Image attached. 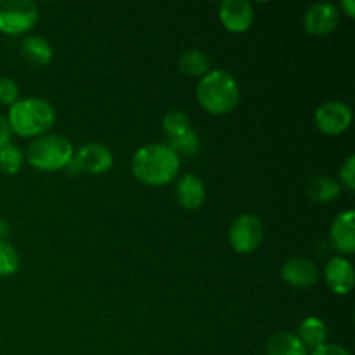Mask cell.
I'll use <instances>...</instances> for the list:
<instances>
[{
	"label": "cell",
	"mask_w": 355,
	"mask_h": 355,
	"mask_svg": "<svg viewBox=\"0 0 355 355\" xmlns=\"http://www.w3.org/2000/svg\"><path fill=\"white\" fill-rule=\"evenodd\" d=\"M352 123V111L345 103L328 101L315 111V125L326 135H340L349 130Z\"/></svg>",
	"instance_id": "8"
},
{
	"label": "cell",
	"mask_w": 355,
	"mask_h": 355,
	"mask_svg": "<svg viewBox=\"0 0 355 355\" xmlns=\"http://www.w3.org/2000/svg\"><path fill=\"white\" fill-rule=\"evenodd\" d=\"M281 277L284 283L293 288H311L318 283L319 272L318 267L312 260L297 257V259L288 260L281 269Z\"/></svg>",
	"instance_id": "11"
},
{
	"label": "cell",
	"mask_w": 355,
	"mask_h": 355,
	"mask_svg": "<svg viewBox=\"0 0 355 355\" xmlns=\"http://www.w3.org/2000/svg\"><path fill=\"white\" fill-rule=\"evenodd\" d=\"M340 23V10L335 3L319 2L305 12V30L315 37L333 33Z\"/></svg>",
	"instance_id": "9"
},
{
	"label": "cell",
	"mask_w": 355,
	"mask_h": 355,
	"mask_svg": "<svg viewBox=\"0 0 355 355\" xmlns=\"http://www.w3.org/2000/svg\"><path fill=\"white\" fill-rule=\"evenodd\" d=\"M21 54L33 66H45L52 61L54 51L44 37L31 35V37L24 38L21 44Z\"/></svg>",
	"instance_id": "15"
},
{
	"label": "cell",
	"mask_w": 355,
	"mask_h": 355,
	"mask_svg": "<svg viewBox=\"0 0 355 355\" xmlns=\"http://www.w3.org/2000/svg\"><path fill=\"white\" fill-rule=\"evenodd\" d=\"M9 127L21 137H40L47 134L55 121V110L40 97L19 99L9 110Z\"/></svg>",
	"instance_id": "3"
},
{
	"label": "cell",
	"mask_w": 355,
	"mask_h": 355,
	"mask_svg": "<svg viewBox=\"0 0 355 355\" xmlns=\"http://www.w3.org/2000/svg\"><path fill=\"white\" fill-rule=\"evenodd\" d=\"M311 355H352V354L342 345H336V343H324V345L312 350Z\"/></svg>",
	"instance_id": "26"
},
{
	"label": "cell",
	"mask_w": 355,
	"mask_h": 355,
	"mask_svg": "<svg viewBox=\"0 0 355 355\" xmlns=\"http://www.w3.org/2000/svg\"><path fill=\"white\" fill-rule=\"evenodd\" d=\"M23 166V151L16 144L9 142L3 148H0V170L3 173L14 175Z\"/></svg>",
	"instance_id": "21"
},
{
	"label": "cell",
	"mask_w": 355,
	"mask_h": 355,
	"mask_svg": "<svg viewBox=\"0 0 355 355\" xmlns=\"http://www.w3.org/2000/svg\"><path fill=\"white\" fill-rule=\"evenodd\" d=\"M342 186L331 177H314L307 184V194L318 203H328L340 196Z\"/></svg>",
	"instance_id": "18"
},
{
	"label": "cell",
	"mask_w": 355,
	"mask_h": 355,
	"mask_svg": "<svg viewBox=\"0 0 355 355\" xmlns=\"http://www.w3.org/2000/svg\"><path fill=\"white\" fill-rule=\"evenodd\" d=\"M163 128H165L166 135L170 139L179 137V135L186 134L187 130H191V121L189 116L182 111H170L163 118Z\"/></svg>",
	"instance_id": "22"
},
{
	"label": "cell",
	"mask_w": 355,
	"mask_h": 355,
	"mask_svg": "<svg viewBox=\"0 0 355 355\" xmlns=\"http://www.w3.org/2000/svg\"><path fill=\"white\" fill-rule=\"evenodd\" d=\"M38 21V7L31 0H0V31L17 37Z\"/></svg>",
	"instance_id": "5"
},
{
	"label": "cell",
	"mask_w": 355,
	"mask_h": 355,
	"mask_svg": "<svg viewBox=\"0 0 355 355\" xmlns=\"http://www.w3.org/2000/svg\"><path fill=\"white\" fill-rule=\"evenodd\" d=\"M19 101V87L12 78H0V103L12 106Z\"/></svg>",
	"instance_id": "24"
},
{
	"label": "cell",
	"mask_w": 355,
	"mask_h": 355,
	"mask_svg": "<svg viewBox=\"0 0 355 355\" xmlns=\"http://www.w3.org/2000/svg\"><path fill=\"white\" fill-rule=\"evenodd\" d=\"M342 9H345L347 16H349V17L355 16V2H354V0H343Z\"/></svg>",
	"instance_id": "29"
},
{
	"label": "cell",
	"mask_w": 355,
	"mask_h": 355,
	"mask_svg": "<svg viewBox=\"0 0 355 355\" xmlns=\"http://www.w3.org/2000/svg\"><path fill=\"white\" fill-rule=\"evenodd\" d=\"M340 179L349 191L355 189V156H350L340 170Z\"/></svg>",
	"instance_id": "25"
},
{
	"label": "cell",
	"mask_w": 355,
	"mask_h": 355,
	"mask_svg": "<svg viewBox=\"0 0 355 355\" xmlns=\"http://www.w3.org/2000/svg\"><path fill=\"white\" fill-rule=\"evenodd\" d=\"M69 165H73L76 172L101 175L113 166V153L104 144L89 142V144L82 146L78 151H75Z\"/></svg>",
	"instance_id": "7"
},
{
	"label": "cell",
	"mask_w": 355,
	"mask_h": 355,
	"mask_svg": "<svg viewBox=\"0 0 355 355\" xmlns=\"http://www.w3.org/2000/svg\"><path fill=\"white\" fill-rule=\"evenodd\" d=\"M19 269V255L10 243H0V277L12 276Z\"/></svg>",
	"instance_id": "23"
},
{
	"label": "cell",
	"mask_w": 355,
	"mask_h": 355,
	"mask_svg": "<svg viewBox=\"0 0 355 355\" xmlns=\"http://www.w3.org/2000/svg\"><path fill=\"white\" fill-rule=\"evenodd\" d=\"M179 168L180 158L166 144H146L132 158V172L146 186H166L175 179Z\"/></svg>",
	"instance_id": "1"
},
{
	"label": "cell",
	"mask_w": 355,
	"mask_h": 355,
	"mask_svg": "<svg viewBox=\"0 0 355 355\" xmlns=\"http://www.w3.org/2000/svg\"><path fill=\"white\" fill-rule=\"evenodd\" d=\"M326 283L335 295H349L355 283L354 267L345 257H333L324 270Z\"/></svg>",
	"instance_id": "12"
},
{
	"label": "cell",
	"mask_w": 355,
	"mask_h": 355,
	"mask_svg": "<svg viewBox=\"0 0 355 355\" xmlns=\"http://www.w3.org/2000/svg\"><path fill=\"white\" fill-rule=\"evenodd\" d=\"M200 106L210 114H227L239 103V85L234 76L225 69H210L201 76L196 89Z\"/></svg>",
	"instance_id": "2"
},
{
	"label": "cell",
	"mask_w": 355,
	"mask_h": 355,
	"mask_svg": "<svg viewBox=\"0 0 355 355\" xmlns=\"http://www.w3.org/2000/svg\"><path fill=\"white\" fill-rule=\"evenodd\" d=\"M262 222L252 214L239 215L229 229V243L238 253H253L262 243Z\"/></svg>",
	"instance_id": "6"
},
{
	"label": "cell",
	"mask_w": 355,
	"mask_h": 355,
	"mask_svg": "<svg viewBox=\"0 0 355 355\" xmlns=\"http://www.w3.org/2000/svg\"><path fill=\"white\" fill-rule=\"evenodd\" d=\"M220 21L231 33H245L253 23V6L246 0H225L220 3Z\"/></svg>",
	"instance_id": "10"
},
{
	"label": "cell",
	"mask_w": 355,
	"mask_h": 355,
	"mask_svg": "<svg viewBox=\"0 0 355 355\" xmlns=\"http://www.w3.org/2000/svg\"><path fill=\"white\" fill-rule=\"evenodd\" d=\"M331 243L342 255L355 252V211L347 210L340 214L331 224Z\"/></svg>",
	"instance_id": "13"
},
{
	"label": "cell",
	"mask_w": 355,
	"mask_h": 355,
	"mask_svg": "<svg viewBox=\"0 0 355 355\" xmlns=\"http://www.w3.org/2000/svg\"><path fill=\"white\" fill-rule=\"evenodd\" d=\"M10 234V227L6 220L0 218V243H3L7 239V236Z\"/></svg>",
	"instance_id": "28"
},
{
	"label": "cell",
	"mask_w": 355,
	"mask_h": 355,
	"mask_svg": "<svg viewBox=\"0 0 355 355\" xmlns=\"http://www.w3.org/2000/svg\"><path fill=\"white\" fill-rule=\"evenodd\" d=\"M267 355H307V349L293 333L279 331L269 338L266 345Z\"/></svg>",
	"instance_id": "16"
},
{
	"label": "cell",
	"mask_w": 355,
	"mask_h": 355,
	"mask_svg": "<svg viewBox=\"0 0 355 355\" xmlns=\"http://www.w3.org/2000/svg\"><path fill=\"white\" fill-rule=\"evenodd\" d=\"M75 155V148L59 134H44L35 139L26 151V158L33 168L42 172H58L66 168Z\"/></svg>",
	"instance_id": "4"
},
{
	"label": "cell",
	"mask_w": 355,
	"mask_h": 355,
	"mask_svg": "<svg viewBox=\"0 0 355 355\" xmlns=\"http://www.w3.org/2000/svg\"><path fill=\"white\" fill-rule=\"evenodd\" d=\"M166 146H168V148L179 156V158L180 156H187V158H189V156L196 155L198 149H200V137H198L196 132L191 128V130H187L186 134L170 139V144Z\"/></svg>",
	"instance_id": "20"
},
{
	"label": "cell",
	"mask_w": 355,
	"mask_h": 355,
	"mask_svg": "<svg viewBox=\"0 0 355 355\" xmlns=\"http://www.w3.org/2000/svg\"><path fill=\"white\" fill-rule=\"evenodd\" d=\"M10 135H12V130L9 127V121H7L6 116L0 114V148H3L6 144L10 142Z\"/></svg>",
	"instance_id": "27"
},
{
	"label": "cell",
	"mask_w": 355,
	"mask_h": 355,
	"mask_svg": "<svg viewBox=\"0 0 355 355\" xmlns=\"http://www.w3.org/2000/svg\"><path fill=\"white\" fill-rule=\"evenodd\" d=\"M175 194L180 207H184L186 210H198L205 203L207 189H205L203 180L200 177L187 173V175L180 177V180L177 182Z\"/></svg>",
	"instance_id": "14"
},
{
	"label": "cell",
	"mask_w": 355,
	"mask_h": 355,
	"mask_svg": "<svg viewBox=\"0 0 355 355\" xmlns=\"http://www.w3.org/2000/svg\"><path fill=\"white\" fill-rule=\"evenodd\" d=\"M179 68L184 75L205 76L210 71V59L205 52L198 51V49H189L180 55Z\"/></svg>",
	"instance_id": "19"
},
{
	"label": "cell",
	"mask_w": 355,
	"mask_h": 355,
	"mask_svg": "<svg viewBox=\"0 0 355 355\" xmlns=\"http://www.w3.org/2000/svg\"><path fill=\"white\" fill-rule=\"evenodd\" d=\"M298 338L304 343L305 349L315 350L318 347L324 345L328 338V328L319 318H305L298 328Z\"/></svg>",
	"instance_id": "17"
}]
</instances>
